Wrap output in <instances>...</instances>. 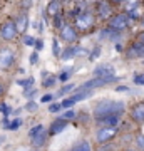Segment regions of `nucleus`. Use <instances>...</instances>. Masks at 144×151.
Instances as JSON below:
<instances>
[{"label":"nucleus","instance_id":"f257e3e1","mask_svg":"<svg viewBox=\"0 0 144 151\" xmlns=\"http://www.w3.org/2000/svg\"><path fill=\"white\" fill-rule=\"evenodd\" d=\"M126 111V104L123 101H101L94 108V116H96L99 121L107 118H114V116H121V114Z\"/></svg>","mask_w":144,"mask_h":151},{"label":"nucleus","instance_id":"f03ea898","mask_svg":"<svg viewBox=\"0 0 144 151\" xmlns=\"http://www.w3.org/2000/svg\"><path fill=\"white\" fill-rule=\"evenodd\" d=\"M116 79H117L116 76H112V77H94V79H91V81L84 82V84L79 87V91H91L92 87L106 86V84H109V82H114Z\"/></svg>","mask_w":144,"mask_h":151},{"label":"nucleus","instance_id":"7ed1b4c3","mask_svg":"<svg viewBox=\"0 0 144 151\" xmlns=\"http://www.w3.org/2000/svg\"><path fill=\"white\" fill-rule=\"evenodd\" d=\"M129 22H131V17H129L128 14H117V15H114L111 19L109 25H111V29H114V30H123V29H126L129 25Z\"/></svg>","mask_w":144,"mask_h":151},{"label":"nucleus","instance_id":"20e7f679","mask_svg":"<svg viewBox=\"0 0 144 151\" xmlns=\"http://www.w3.org/2000/svg\"><path fill=\"white\" fill-rule=\"evenodd\" d=\"M94 24V15H92L91 12H82L77 15L75 19V25L80 29V30H85V29H89Z\"/></svg>","mask_w":144,"mask_h":151},{"label":"nucleus","instance_id":"39448f33","mask_svg":"<svg viewBox=\"0 0 144 151\" xmlns=\"http://www.w3.org/2000/svg\"><path fill=\"white\" fill-rule=\"evenodd\" d=\"M0 35H2V39H5V40H12V39L17 37V27H15V22H5L4 25H2V29H0Z\"/></svg>","mask_w":144,"mask_h":151},{"label":"nucleus","instance_id":"423d86ee","mask_svg":"<svg viewBox=\"0 0 144 151\" xmlns=\"http://www.w3.org/2000/svg\"><path fill=\"white\" fill-rule=\"evenodd\" d=\"M14 64V52L10 49H2L0 50V69H9Z\"/></svg>","mask_w":144,"mask_h":151},{"label":"nucleus","instance_id":"0eeeda50","mask_svg":"<svg viewBox=\"0 0 144 151\" xmlns=\"http://www.w3.org/2000/svg\"><path fill=\"white\" fill-rule=\"evenodd\" d=\"M114 76V67L109 64H101L94 69V77H112Z\"/></svg>","mask_w":144,"mask_h":151},{"label":"nucleus","instance_id":"6e6552de","mask_svg":"<svg viewBox=\"0 0 144 151\" xmlns=\"http://www.w3.org/2000/svg\"><path fill=\"white\" fill-rule=\"evenodd\" d=\"M114 136H116V128L106 126V128L99 129V133H97V141H99V143H106V141L112 139Z\"/></svg>","mask_w":144,"mask_h":151},{"label":"nucleus","instance_id":"1a4fd4ad","mask_svg":"<svg viewBox=\"0 0 144 151\" xmlns=\"http://www.w3.org/2000/svg\"><path fill=\"white\" fill-rule=\"evenodd\" d=\"M60 37L64 39L65 42H74L77 39V32H75V29L72 25H64L60 29Z\"/></svg>","mask_w":144,"mask_h":151},{"label":"nucleus","instance_id":"9d476101","mask_svg":"<svg viewBox=\"0 0 144 151\" xmlns=\"http://www.w3.org/2000/svg\"><path fill=\"white\" fill-rule=\"evenodd\" d=\"M131 118L136 121V123H144V103L136 104L131 111Z\"/></svg>","mask_w":144,"mask_h":151},{"label":"nucleus","instance_id":"9b49d317","mask_svg":"<svg viewBox=\"0 0 144 151\" xmlns=\"http://www.w3.org/2000/svg\"><path fill=\"white\" fill-rule=\"evenodd\" d=\"M67 128V121L65 119H55L50 124V134H59L60 131H64Z\"/></svg>","mask_w":144,"mask_h":151},{"label":"nucleus","instance_id":"f8f14e48","mask_svg":"<svg viewBox=\"0 0 144 151\" xmlns=\"http://www.w3.org/2000/svg\"><path fill=\"white\" fill-rule=\"evenodd\" d=\"M27 25H29V17H27V14H20V15H19V19H17V22H15L17 34L25 32Z\"/></svg>","mask_w":144,"mask_h":151},{"label":"nucleus","instance_id":"ddd939ff","mask_svg":"<svg viewBox=\"0 0 144 151\" xmlns=\"http://www.w3.org/2000/svg\"><path fill=\"white\" fill-rule=\"evenodd\" d=\"M129 57H144V44H134L128 50Z\"/></svg>","mask_w":144,"mask_h":151},{"label":"nucleus","instance_id":"4468645a","mask_svg":"<svg viewBox=\"0 0 144 151\" xmlns=\"http://www.w3.org/2000/svg\"><path fill=\"white\" fill-rule=\"evenodd\" d=\"M84 50H82V47H69V49H65L64 52L60 54V57L64 60H67V59H72L74 55H77V54H82Z\"/></svg>","mask_w":144,"mask_h":151},{"label":"nucleus","instance_id":"2eb2a0df","mask_svg":"<svg viewBox=\"0 0 144 151\" xmlns=\"http://www.w3.org/2000/svg\"><path fill=\"white\" fill-rule=\"evenodd\" d=\"M60 12V2H50L47 5V14L52 17H57Z\"/></svg>","mask_w":144,"mask_h":151},{"label":"nucleus","instance_id":"dca6fc26","mask_svg":"<svg viewBox=\"0 0 144 151\" xmlns=\"http://www.w3.org/2000/svg\"><path fill=\"white\" fill-rule=\"evenodd\" d=\"M99 15H101V19H106V17L111 15V5L109 4H99Z\"/></svg>","mask_w":144,"mask_h":151},{"label":"nucleus","instance_id":"f3484780","mask_svg":"<svg viewBox=\"0 0 144 151\" xmlns=\"http://www.w3.org/2000/svg\"><path fill=\"white\" fill-rule=\"evenodd\" d=\"M45 139H47V134H45V131H42V133H39V134H35L32 138V143L35 146H42L44 143H45Z\"/></svg>","mask_w":144,"mask_h":151},{"label":"nucleus","instance_id":"a211bd4d","mask_svg":"<svg viewBox=\"0 0 144 151\" xmlns=\"http://www.w3.org/2000/svg\"><path fill=\"white\" fill-rule=\"evenodd\" d=\"M92 96V91H79L77 94H74V96L70 97L74 103H77V101H82V99H85V97Z\"/></svg>","mask_w":144,"mask_h":151},{"label":"nucleus","instance_id":"6ab92c4d","mask_svg":"<svg viewBox=\"0 0 144 151\" xmlns=\"http://www.w3.org/2000/svg\"><path fill=\"white\" fill-rule=\"evenodd\" d=\"M70 151H91V145H89L87 141H82L79 145H75Z\"/></svg>","mask_w":144,"mask_h":151},{"label":"nucleus","instance_id":"aec40b11","mask_svg":"<svg viewBox=\"0 0 144 151\" xmlns=\"http://www.w3.org/2000/svg\"><path fill=\"white\" fill-rule=\"evenodd\" d=\"M17 84H19V86H24V87H27V89H29V87L34 84V77H29V79H19V81H17Z\"/></svg>","mask_w":144,"mask_h":151},{"label":"nucleus","instance_id":"412c9836","mask_svg":"<svg viewBox=\"0 0 144 151\" xmlns=\"http://www.w3.org/2000/svg\"><path fill=\"white\" fill-rule=\"evenodd\" d=\"M20 124H22V119H20V118H17V119H14L12 123H9V126H7V129L15 131L17 128H20Z\"/></svg>","mask_w":144,"mask_h":151},{"label":"nucleus","instance_id":"4be33fe9","mask_svg":"<svg viewBox=\"0 0 144 151\" xmlns=\"http://www.w3.org/2000/svg\"><path fill=\"white\" fill-rule=\"evenodd\" d=\"M47 72H44V86L45 87H50L54 86V82H55V77H47Z\"/></svg>","mask_w":144,"mask_h":151},{"label":"nucleus","instance_id":"5701e85b","mask_svg":"<svg viewBox=\"0 0 144 151\" xmlns=\"http://www.w3.org/2000/svg\"><path fill=\"white\" fill-rule=\"evenodd\" d=\"M42 131H44V126H42V124H39V126H34L32 129H30V138H34L35 134L42 133Z\"/></svg>","mask_w":144,"mask_h":151},{"label":"nucleus","instance_id":"b1692460","mask_svg":"<svg viewBox=\"0 0 144 151\" xmlns=\"http://www.w3.org/2000/svg\"><path fill=\"white\" fill-rule=\"evenodd\" d=\"M72 89H74V84H67V86H64L59 92H57V96H64L65 92H70Z\"/></svg>","mask_w":144,"mask_h":151},{"label":"nucleus","instance_id":"393cba45","mask_svg":"<svg viewBox=\"0 0 144 151\" xmlns=\"http://www.w3.org/2000/svg\"><path fill=\"white\" fill-rule=\"evenodd\" d=\"M74 101H72V99H70V97H67V99H64V101H62V103H60V108H72V106H74Z\"/></svg>","mask_w":144,"mask_h":151},{"label":"nucleus","instance_id":"a878e982","mask_svg":"<svg viewBox=\"0 0 144 151\" xmlns=\"http://www.w3.org/2000/svg\"><path fill=\"white\" fill-rule=\"evenodd\" d=\"M124 5L128 7L126 10L131 12V10H134V9H138V7H139V2H124Z\"/></svg>","mask_w":144,"mask_h":151},{"label":"nucleus","instance_id":"bb28decb","mask_svg":"<svg viewBox=\"0 0 144 151\" xmlns=\"http://www.w3.org/2000/svg\"><path fill=\"white\" fill-rule=\"evenodd\" d=\"M114 35H116V34L111 32V30H102L101 32V39H116Z\"/></svg>","mask_w":144,"mask_h":151},{"label":"nucleus","instance_id":"cd10ccee","mask_svg":"<svg viewBox=\"0 0 144 151\" xmlns=\"http://www.w3.org/2000/svg\"><path fill=\"white\" fill-rule=\"evenodd\" d=\"M0 111L4 113V116H5V118L9 116V114H10V108H9L5 103H0Z\"/></svg>","mask_w":144,"mask_h":151},{"label":"nucleus","instance_id":"c85d7f7f","mask_svg":"<svg viewBox=\"0 0 144 151\" xmlns=\"http://www.w3.org/2000/svg\"><path fill=\"white\" fill-rule=\"evenodd\" d=\"M60 109H62L60 108V104H57V103L50 104V106H49V113H57V111H60Z\"/></svg>","mask_w":144,"mask_h":151},{"label":"nucleus","instance_id":"c756f323","mask_svg":"<svg viewBox=\"0 0 144 151\" xmlns=\"http://www.w3.org/2000/svg\"><path fill=\"white\" fill-rule=\"evenodd\" d=\"M74 116H75L74 111H65V113L62 114V118H60V119H65V121H67V119H72Z\"/></svg>","mask_w":144,"mask_h":151},{"label":"nucleus","instance_id":"7c9ffc66","mask_svg":"<svg viewBox=\"0 0 144 151\" xmlns=\"http://www.w3.org/2000/svg\"><path fill=\"white\" fill-rule=\"evenodd\" d=\"M134 82H136V84H141V86H144V74H138L136 77H134Z\"/></svg>","mask_w":144,"mask_h":151},{"label":"nucleus","instance_id":"2f4dec72","mask_svg":"<svg viewBox=\"0 0 144 151\" xmlns=\"http://www.w3.org/2000/svg\"><path fill=\"white\" fill-rule=\"evenodd\" d=\"M52 45H54V54H55V55H60V47H59V42H57L55 39H54Z\"/></svg>","mask_w":144,"mask_h":151},{"label":"nucleus","instance_id":"473e14b6","mask_svg":"<svg viewBox=\"0 0 144 151\" xmlns=\"http://www.w3.org/2000/svg\"><path fill=\"white\" fill-rule=\"evenodd\" d=\"M24 44H27V45H35V40H34V37L27 35V37H24Z\"/></svg>","mask_w":144,"mask_h":151},{"label":"nucleus","instance_id":"72a5a7b5","mask_svg":"<svg viewBox=\"0 0 144 151\" xmlns=\"http://www.w3.org/2000/svg\"><path fill=\"white\" fill-rule=\"evenodd\" d=\"M69 77H70V70H64V72H62V74L59 76V79H60V81H67Z\"/></svg>","mask_w":144,"mask_h":151},{"label":"nucleus","instance_id":"f704fd0d","mask_svg":"<svg viewBox=\"0 0 144 151\" xmlns=\"http://www.w3.org/2000/svg\"><path fill=\"white\" fill-rule=\"evenodd\" d=\"M27 111H35L37 109V103H34V101H30V103H27Z\"/></svg>","mask_w":144,"mask_h":151},{"label":"nucleus","instance_id":"c9c22d12","mask_svg":"<svg viewBox=\"0 0 144 151\" xmlns=\"http://www.w3.org/2000/svg\"><path fill=\"white\" fill-rule=\"evenodd\" d=\"M54 19H55V22H54V25H55V27H64V25H62V17L60 15H57V17H54Z\"/></svg>","mask_w":144,"mask_h":151},{"label":"nucleus","instance_id":"e433bc0d","mask_svg":"<svg viewBox=\"0 0 144 151\" xmlns=\"http://www.w3.org/2000/svg\"><path fill=\"white\" fill-rule=\"evenodd\" d=\"M55 96H52V94H45V96H42V99H40V103H49V101H52Z\"/></svg>","mask_w":144,"mask_h":151},{"label":"nucleus","instance_id":"4c0bfd02","mask_svg":"<svg viewBox=\"0 0 144 151\" xmlns=\"http://www.w3.org/2000/svg\"><path fill=\"white\" fill-rule=\"evenodd\" d=\"M24 94H25L27 97H30V96H34V94H35V89H34V87H29V89H25V91H24Z\"/></svg>","mask_w":144,"mask_h":151},{"label":"nucleus","instance_id":"58836bf2","mask_svg":"<svg viewBox=\"0 0 144 151\" xmlns=\"http://www.w3.org/2000/svg\"><path fill=\"white\" fill-rule=\"evenodd\" d=\"M138 145H139V148H143L144 150V134L138 136Z\"/></svg>","mask_w":144,"mask_h":151},{"label":"nucleus","instance_id":"ea45409f","mask_svg":"<svg viewBox=\"0 0 144 151\" xmlns=\"http://www.w3.org/2000/svg\"><path fill=\"white\" fill-rule=\"evenodd\" d=\"M37 59H39L37 52H34V54L30 55V64H37Z\"/></svg>","mask_w":144,"mask_h":151},{"label":"nucleus","instance_id":"a19ab883","mask_svg":"<svg viewBox=\"0 0 144 151\" xmlns=\"http://www.w3.org/2000/svg\"><path fill=\"white\" fill-rule=\"evenodd\" d=\"M42 47H44V42H42V40H35V49H37V50H40Z\"/></svg>","mask_w":144,"mask_h":151},{"label":"nucleus","instance_id":"79ce46f5","mask_svg":"<svg viewBox=\"0 0 144 151\" xmlns=\"http://www.w3.org/2000/svg\"><path fill=\"white\" fill-rule=\"evenodd\" d=\"M128 89H129V87H126V86H117V87H116V91H117V92H126Z\"/></svg>","mask_w":144,"mask_h":151},{"label":"nucleus","instance_id":"37998d69","mask_svg":"<svg viewBox=\"0 0 144 151\" xmlns=\"http://www.w3.org/2000/svg\"><path fill=\"white\" fill-rule=\"evenodd\" d=\"M22 5H24V7H30V5H32V2H22Z\"/></svg>","mask_w":144,"mask_h":151},{"label":"nucleus","instance_id":"c03bdc74","mask_svg":"<svg viewBox=\"0 0 144 151\" xmlns=\"http://www.w3.org/2000/svg\"><path fill=\"white\" fill-rule=\"evenodd\" d=\"M4 94V86H2V82H0V96Z\"/></svg>","mask_w":144,"mask_h":151},{"label":"nucleus","instance_id":"a18cd8bd","mask_svg":"<svg viewBox=\"0 0 144 151\" xmlns=\"http://www.w3.org/2000/svg\"><path fill=\"white\" fill-rule=\"evenodd\" d=\"M141 39H143V44H144V34H143V35H141Z\"/></svg>","mask_w":144,"mask_h":151},{"label":"nucleus","instance_id":"49530a36","mask_svg":"<svg viewBox=\"0 0 144 151\" xmlns=\"http://www.w3.org/2000/svg\"><path fill=\"white\" fill-rule=\"evenodd\" d=\"M141 25H143V27H144V19H143V22H141Z\"/></svg>","mask_w":144,"mask_h":151},{"label":"nucleus","instance_id":"de8ad7c7","mask_svg":"<svg viewBox=\"0 0 144 151\" xmlns=\"http://www.w3.org/2000/svg\"><path fill=\"white\" fill-rule=\"evenodd\" d=\"M128 151H136V150H128Z\"/></svg>","mask_w":144,"mask_h":151}]
</instances>
